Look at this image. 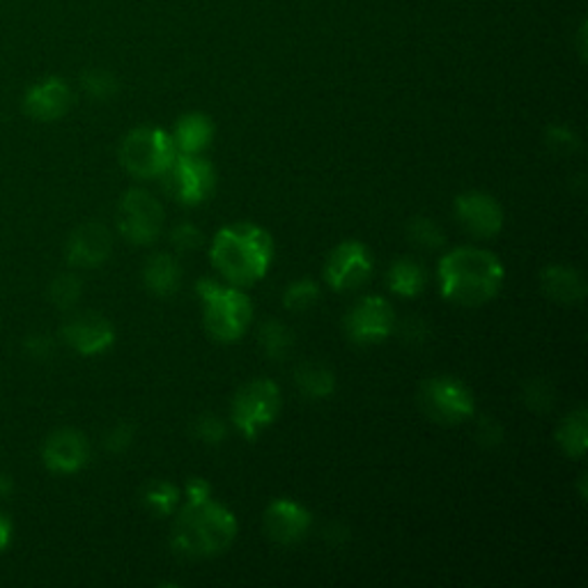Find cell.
Returning <instances> with one entry per match:
<instances>
[{"instance_id": "1", "label": "cell", "mask_w": 588, "mask_h": 588, "mask_svg": "<svg viewBox=\"0 0 588 588\" xmlns=\"http://www.w3.org/2000/svg\"><path fill=\"white\" fill-rule=\"evenodd\" d=\"M506 279L501 260L485 248L460 246L448 251L439 263L442 294L458 306H483L493 302Z\"/></svg>"}, {"instance_id": "2", "label": "cell", "mask_w": 588, "mask_h": 588, "mask_svg": "<svg viewBox=\"0 0 588 588\" xmlns=\"http://www.w3.org/2000/svg\"><path fill=\"white\" fill-rule=\"evenodd\" d=\"M273 256V242L269 232L253 223H234L217 232L212 242L209 258L214 269L230 285H253L260 281Z\"/></svg>"}, {"instance_id": "3", "label": "cell", "mask_w": 588, "mask_h": 588, "mask_svg": "<svg viewBox=\"0 0 588 588\" xmlns=\"http://www.w3.org/2000/svg\"><path fill=\"white\" fill-rule=\"evenodd\" d=\"M238 536V520L226 506L205 499L187 501L172 526V550L187 559H209L226 552Z\"/></svg>"}, {"instance_id": "4", "label": "cell", "mask_w": 588, "mask_h": 588, "mask_svg": "<svg viewBox=\"0 0 588 588\" xmlns=\"http://www.w3.org/2000/svg\"><path fill=\"white\" fill-rule=\"evenodd\" d=\"M195 290L203 302V324L209 336L219 343L240 341L253 320V306L246 294L238 285H221L207 279L195 283Z\"/></svg>"}, {"instance_id": "5", "label": "cell", "mask_w": 588, "mask_h": 588, "mask_svg": "<svg viewBox=\"0 0 588 588\" xmlns=\"http://www.w3.org/2000/svg\"><path fill=\"white\" fill-rule=\"evenodd\" d=\"M175 159H178V148L172 143V136L159 127L133 129L120 143V162L125 170L139 180L164 178Z\"/></svg>"}, {"instance_id": "6", "label": "cell", "mask_w": 588, "mask_h": 588, "mask_svg": "<svg viewBox=\"0 0 588 588\" xmlns=\"http://www.w3.org/2000/svg\"><path fill=\"white\" fill-rule=\"evenodd\" d=\"M281 402V388L277 384L271 380H253L244 384L232 400V425L238 427L246 439H256L277 421Z\"/></svg>"}, {"instance_id": "7", "label": "cell", "mask_w": 588, "mask_h": 588, "mask_svg": "<svg viewBox=\"0 0 588 588\" xmlns=\"http://www.w3.org/2000/svg\"><path fill=\"white\" fill-rule=\"evenodd\" d=\"M423 414L439 425H456L474 417V394L456 378H430L419 388Z\"/></svg>"}, {"instance_id": "8", "label": "cell", "mask_w": 588, "mask_h": 588, "mask_svg": "<svg viewBox=\"0 0 588 588\" xmlns=\"http://www.w3.org/2000/svg\"><path fill=\"white\" fill-rule=\"evenodd\" d=\"M164 205L145 189L127 191L117 205V230L136 246H148L164 230Z\"/></svg>"}, {"instance_id": "9", "label": "cell", "mask_w": 588, "mask_h": 588, "mask_svg": "<svg viewBox=\"0 0 588 588\" xmlns=\"http://www.w3.org/2000/svg\"><path fill=\"white\" fill-rule=\"evenodd\" d=\"M164 180L172 199L193 207L205 203L214 193L217 170L201 154H178V159L172 162Z\"/></svg>"}, {"instance_id": "10", "label": "cell", "mask_w": 588, "mask_h": 588, "mask_svg": "<svg viewBox=\"0 0 588 588\" xmlns=\"http://www.w3.org/2000/svg\"><path fill=\"white\" fill-rule=\"evenodd\" d=\"M396 329V312L384 297L359 299L345 318V331L351 343L378 345Z\"/></svg>"}, {"instance_id": "11", "label": "cell", "mask_w": 588, "mask_h": 588, "mask_svg": "<svg viewBox=\"0 0 588 588\" xmlns=\"http://www.w3.org/2000/svg\"><path fill=\"white\" fill-rule=\"evenodd\" d=\"M372 273V256L361 242H343L324 263V281L336 290H359Z\"/></svg>"}, {"instance_id": "12", "label": "cell", "mask_w": 588, "mask_h": 588, "mask_svg": "<svg viewBox=\"0 0 588 588\" xmlns=\"http://www.w3.org/2000/svg\"><path fill=\"white\" fill-rule=\"evenodd\" d=\"M63 338L76 355L97 357L115 343V329L100 312H76L65 322Z\"/></svg>"}, {"instance_id": "13", "label": "cell", "mask_w": 588, "mask_h": 588, "mask_svg": "<svg viewBox=\"0 0 588 588\" xmlns=\"http://www.w3.org/2000/svg\"><path fill=\"white\" fill-rule=\"evenodd\" d=\"M456 217L474 238H495L503 228V209L497 199L483 191H466L456 199Z\"/></svg>"}, {"instance_id": "14", "label": "cell", "mask_w": 588, "mask_h": 588, "mask_svg": "<svg viewBox=\"0 0 588 588\" xmlns=\"http://www.w3.org/2000/svg\"><path fill=\"white\" fill-rule=\"evenodd\" d=\"M90 460V444L78 430H55L42 446V462L53 474H76Z\"/></svg>"}, {"instance_id": "15", "label": "cell", "mask_w": 588, "mask_h": 588, "mask_svg": "<svg viewBox=\"0 0 588 588\" xmlns=\"http://www.w3.org/2000/svg\"><path fill=\"white\" fill-rule=\"evenodd\" d=\"M113 238L111 230L102 223L90 221L78 226L67 242V263L72 267L94 269L111 258Z\"/></svg>"}, {"instance_id": "16", "label": "cell", "mask_w": 588, "mask_h": 588, "mask_svg": "<svg viewBox=\"0 0 588 588\" xmlns=\"http://www.w3.org/2000/svg\"><path fill=\"white\" fill-rule=\"evenodd\" d=\"M265 532L267 536L279 545H297L310 532L312 517L306 508L297 501L279 499L269 503L265 511Z\"/></svg>"}, {"instance_id": "17", "label": "cell", "mask_w": 588, "mask_h": 588, "mask_svg": "<svg viewBox=\"0 0 588 588\" xmlns=\"http://www.w3.org/2000/svg\"><path fill=\"white\" fill-rule=\"evenodd\" d=\"M72 106V90L57 76H49L44 81L30 86L24 94V111L37 123H53Z\"/></svg>"}, {"instance_id": "18", "label": "cell", "mask_w": 588, "mask_h": 588, "mask_svg": "<svg viewBox=\"0 0 588 588\" xmlns=\"http://www.w3.org/2000/svg\"><path fill=\"white\" fill-rule=\"evenodd\" d=\"M540 287L552 302L573 306L584 302L586 281L581 273L567 265H550L540 273Z\"/></svg>"}, {"instance_id": "19", "label": "cell", "mask_w": 588, "mask_h": 588, "mask_svg": "<svg viewBox=\"0 0 588 588\" xmlns=\"http://www.w3.org/2000/svg\"><path fill=\"white\" fill-rule=\"evenodd\" d=\"M143 281L156 297H172L182 281L180 263L168 256V253H156L143 267Z\"/></svg>"}, {"instance_id": "20", "label": "cell", "mask_w": 588, "mask_h": 588, "mask_svg": "<svg viewBox=\"0 0 588 588\" xmlns=\"http://www.w3.org/2000/svg\"><path fill=\"white\" fill-rule=\"evenodd\" d=\"M214 139V125L207 115L189 113L175 127L172 143L178 148V154H203V150Z\"/></svg>"}, {"instance_id": "21", "label": "cell", "mask_w": 588, "mask_h": 588, "mask_svg": "<svg viewBox=\"0 0 588 588\" xmlns=\"http://www.w3.org/2000/svg\"><path fill=\"white\" fill-rule=\"evenodd\" d=\"M588 417L586 409H575L567 414L561 425L557 427V444L567 458L581 460L586 453V439H588Z\"/></svg>"}, {"instance_id": "22", "label": "cell", "mask_w": 588, "mask_h": 588, "mask_svg": "<svg viewBox=\"0 0 588 588\" xmlns=\"http://www.w3.org/2000/svg\"><path fill=\"white\" fill-rule=\"evenodd\" d=\"M388 290L400 297H417L425 287V269L411 258H398L388 269Z\"/></svg>"}, {"instance_id": "23", "label": "cell", "mask_w": 588, "mask_h": 588, "mask_svg": "<svg viewBox=\"0 0 588 588\" xmlns=\"http://www.w3.org/2000/svg\"><path fill=\"white\" fill-rule=\"evenodd\" d=\"M299 391L310 400L329 398L336 391V375L324 363H304L299 366L297 375H294Z\"/></svg>"}, {"instance_id": "24", "label": "cell", "mask_w": 588, "mask_h": 588, "mask_svg": "<svg viewBox=\"0 0 588 588\" xmlns=\"http://www.w3.org/2000/svg\"><path fill=\"white\" fill-rule=\"evenodd\" d=\"M258 341H260V347H263L265 355L273 361H283L294 345V336H292L290 327H285L279 320L263 322V327L258 331Z\"/></svg>"}, {"instance_id": "25", "label": "cell", "mask_w": 588, "mask_h": 588, "mask_svg": "<svg viewBox=\"0 0 588 588\" xmlns=\"http://www.w3.org/2000/svg\"><path fill=\"white\" fill-rule=\"evenodd\" d=\"M143 503H145L148 511L156 517L172 515L180 506V489L175 487L172 483L156 481V483L148 485L145 495H143Z\"/></svg>"}, {"instance_id": "26", "label": "cell", "mask_w": 588, "mask_h": 588, "mask_svg": "<svg viewBox=\"0 0 588 588\" xmlns=\"http://www.w3.org/2000/svg\"><path fill=\"white\" fill-rule=\"evenodd\" d=\"M81 294L84 281L78 279L76 273H61V277H55L49 285V299L61 310H72L78 304V299H81Z\"/></svg>"}, {"instance_id": "27", "label": "cell", "mask_w": 588, "mask_h": 588, "mask_svg": "<svg viewBox=\"0 0 588 588\" xmlns=\"http://www.w3.org/2000/svg\"><path fill=\"white\" fill-rule=\"evenodd\" d=\"M320 302V285L310 279H299L285 287L283 306L292 312H304Z\"/></svg>"}, {"instance_id": "28", "label": "cell", "mask_w": 588, "mask_h": 588, "mask_svg": "<svg viewBox=\"0 0 588 588\" xmlns=\"http://www.w3.org/2000/svg\"><path fill=\"white\" fill-rule=\"evenodd\" d=\"M407 234H409L411 244L423 248V251H437V248H442L446 244L444 230L427 217L411 219L409 226H407Z\"/></svg>"}, {"instance_id": "29", "label": "cell", "mask_w": 588, "mask_h": 588, "mask_svg": "<svg viewBox=\"0 0 588 588\" xmlns=\"http://www.w3.org/2000/svg\"><path fill=\"white\" fill-rule=\"evenodd\" d=\"M522 400H524L526 409L538 411V414H545V411H550L554 407L557 394H554V388H552L550 382L534 378V380H528L522 386Z\"/></svg>"}, {"instance_id": "30", "label": "cell", "mask_w": 588, "mask_h": 588, "mask_svg": "<svg viewBox=\"0 0 588 588\" xmlns=\"http://www.w3.org/2000/svg\"><path fill=\"white\" fill-rule=\"evenodd\" d=\"M193 435L203 444L217 446L228 437V425L217 414H203L193 421Z\"/></svg>"}, {"instance_id": "31", "label": "cell", "mask_w": 588, "mask_h": 588, "mask_svg": "<svg viewBox=\"0 0 588 588\" xmlns=\"http://www.w3.org/2000/svg\"><path fill=\"white\" fill-rule=\"evenodd\" d=\"M81 84L86 88V92L92 97V100H111V97L117 92V81L115 76L108 74V72H102V69H92V72H86Z\"/></svg>"}, {"instance_id": "32", "label": "cell", "mask_w": 588, "mask_h": 588, "mask_svg": "<svg viewBox=\"0 0 588 588\" xmlns=\"http://www.w3.org/2000/svg\"><path fill=\"white\" fill-rule=\"evenodd\" d=\"M545 141H547V148H550L552 152L557 154H577L581 150V141L579 136L567 129V127H550L545 133Z\"/></svg>"}, {"instance_id": "33", "label": "cell", "mask_w": 588, "mask_h": 588, "mask_svg": "<svg viewBox=\"0 0 588 588\" xmlns=\"http://www.w3.org/2000/svg\"><path fill=\"white\" fill-rule=\"evenodd\" d=\"M170 244L180 253H191L203 246V232L193 223H178L170 232Z\"/></svg>"}, {"instance_id": "34", "label": "cell", "mask_w": 588, "mask_h": 588, "mask_svg": "<svg viewBox=\"0 0 588 588\" xmlns=\"http://www.w3.org/2000/svg\"><path fill=\"white\" fill-rule=\"evenodd\" d=\"M133 437H136V427L131 423H127V421L125 423H117V425H113L108 430V433H106L104 446H106L108 453L120 456V453H125V450L131 448Z\"/></svg>"}, {"instance_id": "35", "label": "cell", "mask_w": 588, "mask_h": 588, "mask_svg": "<svg viewBox=\"0 0 588 588\" xmlns=\"http://www.w3.org/2000/svg\"><path fill=\"white\" fill-rule=\"evenodd\" d=\"M503 425L493 417H481L476 423V442L483 448H497L503 444Z\"/></svg>"}, {"instance_id": "36", "label": "cell", "mask_w": 588, "mask_h": 588, "mask_svg": "<svg viewBox=\"0 0 588 588\" xmlns=\"http://www.w3.org/2000/svg\"><path fill=\"white\" fill-rule=\"evenodd\" d=\"M400 336H402V341H407V343H411V345H421V343H425V338L430 336V329H427V324H425L423 320H419V318H409V320H405L402 327H400Z\"/></svg>"}, {"instance_id": "37", "label": "cell", "mask_w": 588, "mask_h": 588, "mask_svg": "<svg viewBox=\"0 0 588 588\" xmlns=\"http://www.w3.org/2000/svg\"><path fill=\"white\" fill-rule=\"evenodd\" d=\"M26 351L35 359H49L53 355V341L42 333H35V336L26 338Z\"/></svg>"}, {"instance_id": "38", "label": "cell", "mask_w": 588, "mask_h": 588, "mask_svg": "<svg viewBox=\"0 0 588 588\" xmlns=\"http://www.w3.org/2000/svg\"><path fill=\"white\" fill-rule=\"evenodd\" d=\"M187 501H205L212 497V485L205 478H191L184 487Z\"/></svg>"}, {"instance_id": "39", "label": "cell", "mask_w": 588, "mask_h": 588, "mask_svg": "<svg viewBox=\"0 0 588 588\" xmlns=\"http://www.w3.org/2000/svg\"><path fill=\"white\" fill-rule=\"evenodd\" d=\"M12 542V522L8 515L0 513V552H5Z\"/></svg>"}, {"instance_id": "40", "label": "cell", "mask_w": 588, "mask_h": 588, "mask_svg": "<svg viewBox=\"0 0 588 588\" xmlns=\"http://www.w3.org/2000/svg\"><path fill=\"white\" fill-rule=\"evenodd\" d=\"M12 493V478L8 474H0V497H8Z\"/></svg>"}]
</instances>
